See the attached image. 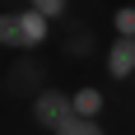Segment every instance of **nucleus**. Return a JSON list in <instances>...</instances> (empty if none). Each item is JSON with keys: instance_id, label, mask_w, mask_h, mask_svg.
I'll return each mask as SVG.
<instances>
[{"instance_id": "f257e3e1", "label": "nucleus", "mask_w": 135, "mask_h": 135, "mask_svg": "<svg viewBox=\"0 0 135 135\" xmlns=\"http://www.w3.org/2000/svg\"><path fill=\"white\" fill-rule=\"evenodd\" d=\"M28 112H33V121H37L42 131L56 135L65 121H75V98H70L65 89H37L33 103H28Z\"/></svg>"}, {"instance_id": "423d86ee", "label": "nucleus", "mask_w": 135, "mask_h": 135, "mask_svg": "<svg viewBox=\"0 0 135 135\" xmlns=\"http://www.w3.org/2000/svg\"><path fill=\"white\" fill-rule=\"evenodd\" d=\"M112 28H117V37H135V5H121L112 14Z\"/></svg>"}, {"instance_id": "20e7f679", "label": "nucleus", "mask_w": 135, "mask_h": 135, "mask_svg": "<svg viewBox=\"0 0 135 135\" xmlns=\"http://www.w3.org/2000/svg\"><path fill=\"white\" fill-rule=\"evenodd\" d=\"M70 98H75V117L79 121H98L103 107H107V93L98 84H79V89H70Z\"/></svg>"}, {"instance_id": "7ed1b4c3", "label": "nucleus", "mask_w": 135, "mask_h": 135, "mask_svg": "<svg viewBox=\"0 0 135 135\" xmlns=\"http://www.w3.org/2000/svg\"><path fill=\"white\" fill-rule=\"evenodd\" d=\"M47 37H51V23L33 5L19 9V51H37V47H47Z\"/></svg>"}, {"instance_id": "f03ea898", "label": "nucleus", "mask_w": 135, "mask_h": 135, "mask_svg": "<svg viewBox=\"0 0 135 135\" xmlns=\"http://www.w3.org/2000/svg\"><path fill=\"white\" fill-rule=\"evenodd\" d=\"M103 70H107V79H135V37H112Z\"/></svg>"}, {"instance_id": "6e6552de", "label": "nucleus", "mask_w": 135, "mask_h": 135, "mask_svg": "<svg viewBox=\"0 0 135 135\" xmlns=\"http://www.w3.org/2000/svg\"><path fill=\"white\" fill-rule=\"evenodd\" d=\"M33 9L51 23V19H61V14H65V0H33Z\"/></svg>"}, {"instance_id": "39448f33", "label": "nucleus", "mask_w": 135, "mask_h": 135, "mask_svg": "<svg viewBox=\"0 0 135 135\" xmlns=\"http://www.w3.org/2000/svg\"><path fill=\"white\" fill-rule=\"evenodd\" d=\"M0 47H5V51H19V9L0 14Z\"/></svg>"}, {"instance_id": "0eeeda50", "label": "nucleus", "mask_w": 135, "mask_h": 135, "mask_svg": "<svg viewBox=\"0 0 135 135\" xmlns=\"http://www.w3.org/2000/svg\"><path fill=\"white\" fill-rule=\"evenodd\" d=\"M56 135H107V131H103L98 121H79V117H75V121H65Z\"/></svg>"}]
</instances>
